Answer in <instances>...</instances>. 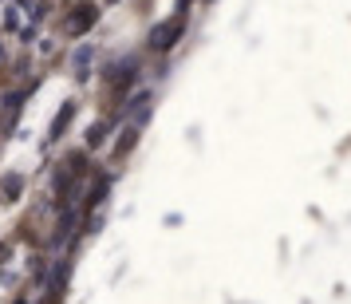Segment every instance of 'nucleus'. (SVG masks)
<instances>
[{"label": "nucleus", "instance_id": "nucleus-1", "mask_svg": "<svg viewBox=\"0 0 351 304\" xmlns=\"http://www.w3.org/2000/svg\"><path fill=\"white\" fill-rule=\"evenodd\" d=\"M182 32H186V12H174L170 20H162V24L150 28V48L154 51H170L178 40H182Z\"/></svg>", "mask_w": 351, "mask_h": 304}, {"label": "nucleus", "instance_id": "nucleus-2", "mask_svg": "<svg viewBox=\"0 0 351 304\" xmlns=\"http://www.w3.org/2000/svg\"><path fill=\"white\" fill-rule=\"evenodd\" d=\"M150 103H154V95L150 91H138V95H130V103H123V115H127L134 127H143L146 119H150Z\"/></svg>", "mask_w": 351, "mask_h": 304}, {"label": "nucleus", "instance_id": "nucleus-3", "mask_svg": "<svg viewBox=\"0 0 351 304\" xmlns=\"http://www.w3.org/2000/svg\"><path fill=\"white\" fill-rule=\"evenodd\" d=\"M95 20H99V8H95V4H80V12H71L64 28H67V36H83L91 24H95Z\"/></svg>", "mask_w": 351, "mask_h": 304}, {"label": "nucleus", "instance_id": "nucleus-4", "mask_svg": "<svg viewBox=\"0 0 351 304\" xmlns=\"http://www.w3.org/2000/svg\"><path fill=\"white\" fill-rule=\"evenodd\" d=\"M75 111H80V103H64V107L56 111V119H51V130H48V143H56V139H64V130L71 127V119H75Z\"/></svg>", "mask_w": 351, "mask_h": 304}, {"label": "nucleus", "instance_id": "nucleus-5", "mask_svg": "<svg viewBox=\"0 0 351 304\" xmlns=\"http://www.w3.org/2000/svg\"><path fill=\"white\" fill-rule=\"evenodd\" d=\"M75 222H80V209L67 202V209L60 213V222H56V233H51V241H56V245H60V241H67V237H71V229H75Z\"/></svg>", "mask_w": 351, "mask_h": 304}, {"label": "nucleus", "instance_id": "nucleus-6", "mask_svg": "<svg viewBox=\"0 0 351 304\" xmlns=\"http://www.w3.org/2000/svg\"><path fill=\"white\" fill-rule=\"evenodd\" d=\"M20 194H24V174L0 178V202H20Z\"/></svg>", "mask_w": 351, "mask_h": 304}, {"label": "nucleus", "instance_id": "nucleus-7", "mask_svg": "<svg viewBox=\"0 0 351 304\" xmlns=\"http://www.w3.org/2000/svg\"><path fill=\"white\" fill-rule=\"evenodd\" d=\"M111 127H114V119H99V123H91V127H87V150H99V146L107 143Z\"/></svg>", "mask_w": 351, "mask_h": 304}, {"label": "nucleus", "instance_id": "nucleus-8", "mask_svg": "<svg viewBox=\"0 0 351 304\" xmlns=\"http://www.w3.org/2000/svg\"><path fill=\"white\" fill-rule=\"evenodd\" d=\"M91 64H95V48H91V44H83V48L75 51V60H71L75 80H87V75H91Z\"/></svg>", "mask_w": 351, "mask_h": 304}, {"label": "nucleus", "instance_id": "nucleus-9", "mask_svg": "<svg viewBox=\"0 0 351 304\" xmlns=\"http://www.w3.org/2000/svg\"><path fill=\"white\" fill-rule=\"evenodd\" d=\"M107 190H111V174H99L95 182H91V190H87V209H95L107 202Z\"/></svg>", "mask_w": 351, "mask_h": 304}, {"label": "nucleus", "instance_id": "nucleus-10", "mask_svg": "<svg viewBox=\"0 0 351 304\" xmlns=\"http://www.w3.org/2000/svg\"><path fill=\"white\" fill-rule=\"evenodd\" d=\"M87 166H91V162H87V150H71V154H67L64 174H71L75 182H80V178H87Z\"/></svg>", "mask_w": 351, "mask_h": 304}, {"label": "nucleus", "instance_id": "nucleus-11", "mask_svg": "<svg viewBox=\"0 0 351 304\" xmlns=\"http://www.w3.org/2000/svg\"><path fill=\"white\" fill-rule=\"evenodd\" d=\"M134 143H138V127L130 123V127L123 130V139H119V146H114V159H127L130 150H134Z\"/></svg>", "mask_w": 351, "mask_h": 304}, {"label": "nucleus", "instance_id": "nucleus-12", "mask_svg": "<svg viewBox=\"0 0 351 304\" xmlns=\"http://www.w3.org/2000/svg\"><path fill=\"white\" fill-rule=\"evenodd\" d=\"M16 304H28V296H20V301H16Z\"/></svg>", "mask_w": 351, "mask_h": 304}]
</instances>
